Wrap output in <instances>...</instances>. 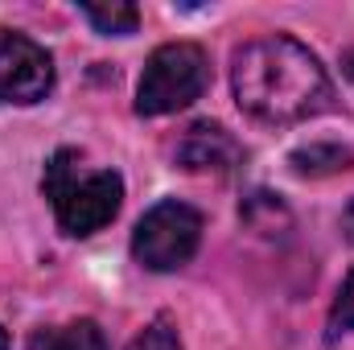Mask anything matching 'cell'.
<instances>
[{
    "label": "cell",
    "instance_id": "1",
    "mask_svg": "<svg viewBox=\"0 0 354 350\" xmlns=\"http://www.w3.org/2000/svg\"><path fill=\"white\" fill-rule=\"evenodd\" d=\"M231 87L239 107L264 124H297L330 103L326 66L317 62V54H309V46L284 33L248 42L235 54Z\"/></svg>",
    "mask_w": 354,
    "mask_h": 350
},
{
    "label": "cell",
    "instance_id": "2",
    "mask_svg": "<svg viewBox=\"0 0 354 350\" xmlns=\"http://www.w3.org/2000/svg\"><path fill=\"white\" fill-rule=\"evenodd\" d=\"M41 190L58 214V227L66 235H95L107 227L124 202V181L111 169H87L75 149H62L50 157Z\"/></svg>",
    "mask_w": 354,
    "mask_h": 350
},
{
    "label": "cell",
    "instance_id": "3",
    "mask_svg": "<svg viewBox=\"0 0 354 350\" xmlns=\"http://www.w3.org/2000/svg\"><path fill=\"white\" fill-rule=\"evenodd\" d=\"M210 83V62L202 54V46L194 42H169L161 50H153V58L145 62L140 87H136V111L140 116H169L189 107Z\"/></svg>",
    "mask_w": 354,
    "mask_h": 350
},
{
    "label": "cell",
    "instance_id": "4",
    "mask_svg": "<svg viewBox=\"0 0 354 350\" xmlns=\"http://www.w3.org/2000/svg\"><path fill=\"white\" fill-rule=\"evenodd\" d=\"M202 243V214L185 202H157L132 231V256L149 272H174L194 260Z\"/></svg>",
    "mask_w": 354,
    "mask_h": 350
},
{
    "label": "cell",
    "instance_id": "5",
    "mask_svg": "<svg viewBox=\"0 0 354 350\" xmlns=\"http://www.w3.org/2000/svg\"><path fill=\"white\" fill-rule=\"evenodd\" d=\"M54 87V58L25 33L0 29V103H37Z\"/></svg>",
    "mask_w": 354,
    "mask_h": 350
},
{
    "label": "cell",
    "instance_id": "6",
    "mask_svg": "<svg viewBox=\"0 0 354 350\" xmlns=\"http://www.w3.org/2000/svg\"><path fill=\"white\" fill-rule=\"evenodd\" d=\"M243 161L239 140L218 124H194L177 145V165L189 174H231Z\"/></svg>",
    "mask_w": 354,
    "mask_h": 350
},
{
    "label": "cell",
    "instance_id": "7",
    "mask_svg": "<svg viewBox=\"0 0 354 350\" xmlns=\"http://www.w3.org/2000/svg\"><path fill=\"white\" fill-rule=\"evenodd\" d=\"M25 350H107V342L95 322H75L58 330H37Z\"/></svg>",
    "mask_w": 354,
    "mask_h": 350
},
{
    "label": "cell",
    "instance_id": "8",
    "mask_svg": "<svg viewBox=\"0 0 354 350\" xmlns=\"http://www.w3.org/2000/svg\"><path fill=\"white\" fill-rule=\"evenodd\" d=\"M351 153L338 149V145H309V149H297L292 153V169L297 174H309V177H326V174H338V169H351Z\"/></svg>",
    "mask_w": 354,
    "mask_h": 350
},
{
    "label": "cell",
    "instance_id": "9",
    "mask_svg": "<svg viewBox=\"0 0 354 350\" xmlns=\"http://www.w3.org/2000/svg\"><path fill=\"white\" fill-rule=\"evenodd\" d=\"M83 17L99 33H132L140 25L136 4H124V0H115V4H83Z\"/></svg>",
    "mask_w": 354,
    "mask_h": 350
},
{
    "label": "cell",
    "instance_id": "10",
    "mask_svg": "<svg viewBox=\"0 0 354 350\" xmlns=\"http://www.w3.org/2000/svg\"><path fill=\"white\" fill-rule=\"evenodd\" d=\"M128 350H181V342H177V330H169V322H153L128 342Z\"/></svg>",
    "mask_w": 354,
    "mask_h": 350
},
{
    "label": "cell",
    "instance_id": "11",
    "mask_svg": "<svg viewBox=\"0 0 354 350\" xmlns=\"http://www.w3.org/2000/svg\"><path fill=\"white\" fill-rule=\"evenodd\" d=\"M330 326L334 330H354V272L346 276L338 301H334V313H330Z\"/></svg>",
    "mask_w": 354,
    "mask_h": 350
},
{
    "label": "cell",
    "instance_id": "12",
    "mask_svg": "<svg viewBox=\"0 0 354 350\" xmlns=\"http://www.w3.org/2000/svg\"><path fill=\"white\" fill-rule=\"evenodd\" d=\"M342 235H346V239L354 243V202L346 206V214H342Z\"/></svg>",
    "mask_w": 354,
    "mask_h": 350
},
{
    "label": "cell",
    "instance_id": "13",
    "mask_svg": "<svg viewBox=\"0 0 354 350\" xmlns=\"http://www.w3.org/2000/svg\"><path fill=\"white\" fill-rule=\"evenodd\" d=\"M346 75H351V79H354V50H351V54H346Z\"/></svg>",
    "mask_w": 354,
    "mask_h": 350
},
{
    "label": "cell",
    "instance_id": "14",
    "mask_svg": "<svg viewBox=\"0 0 354 350\" xmlns=\"http://www.w3.org/2000/svg\"><path fill=\"white\" fill-rule=\"evenodd\" d=\"M0 350H8V334L4 330H0Z\"/></svg>",
    "mask_w": 354,
    "mask_h": 350
}]
</instances>
